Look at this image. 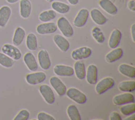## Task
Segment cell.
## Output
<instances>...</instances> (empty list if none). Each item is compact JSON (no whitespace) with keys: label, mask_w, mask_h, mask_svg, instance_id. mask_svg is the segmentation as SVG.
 <instances>
[{"label":"cell","mask_w":135,"mask_h":120,"mask_svg":"<svg viewBox=\"0 0 135 120\" xmlns=\"http://www.w3.org/2000/svg\"><path fill=\"white\" fill-rule=\"evenodd\" d=\"M56 25L57 28L65 37L70 38L73 35V29L69 21L65 17H60L57 21Z\"/></svg>","instance_id":"obj_1"},{"label":"cell","mask_w":135,"mask_h":120,"mask_svg":"<svg viewBox=\"0 0 135 120\" xmlns=\"http://www.w3.org/2000/svg\"><path fill=\"white\" fill-rule=\"evenodd\" d=\"M67 96L78 104H83L87 100L86 95L74 87L69 88L66 91Z\"/></svg>","instance_id":"obj_2"},{"label":"cell","mask_w":135,"mask_h":120,"mask_svg":"<svg viewBox=\"0 0 135 120\" xmlns=\"http://www.w3.org/2000/svg\"><path fill=\"white\" fill-rule=\"evenodd\" d=\"M114 84V80L112 77H107L104 78L96 84L95 87V91L98 94L101 95L112 88Z\"/></svg>","instance_id":"obj_3"},{"label":"cell","mask_w":135,"mask_h":120,"mask_svg":"<svg viewBox=\"0 0 135 120\" xmlns=\"http://www.w3.org/2000/svg\"><path fill=\"white\" fill-rule=\"evenodd\" d=\"M2 52L14 60H18L21 58L22 53L16 46L6 43L3 45L1 49Z\"/></svg>","instance_id":"obj_4"},{"label":"cell","mask_w":135,"mask_h":120,"mask_svg":"<svg viewBox=\"0 0 135 120\" xmlns=\"http://www.w3.org/2000/svg\"><path fill=\"white\" fill-rule=\"evenodd\" d=\"M41 96L48 104H52L55 102V98L52 88L47 85L43 84L39 86L38 88Z\"/></svg>","instance_id":"obj_5"},{"label":"cell","mask_w":135,"mask_h":120,"mask_svg":"<svg viewBox=\"0 0 135 120\" xmlns=\"http://www.w3.org/2000/svg\"><path fill=\"white\" fill-rule=\"evenodd\" d=\"M113 103L117 106H121L126 104L134 103V98L132 94L126 92L115 95L113 98Z\"/></svg>","instance_id":"obj_6"},{"label":"cell","mask_w":135,"mask_h":120,"mask_svg":"<svg viewBox=\"0 0 135 120\" xmlns=\"http://www.w3.org/2000/svg\"><path fill=\"white\" fill-rule=\"evenodd\" d=\"M57 29V25L52 22H44L37 26L36 31L37 33L41 35L49 34L54 33Z\"/></svg>","instance_id":"obj_7"},{"label":"cell","mask_w":135,"mask_h":120,"mask_svg":"<svg viewBox=\"0 0 135 120\" xmlns=\"http://www.w3.org/2000/svg\"><path fill=\"white\" fill-rule=\"evenodd\" d=\"M92 54L91 48L82 47L74 49L71 53V57L74 60H81L89 58Z\"/></svg>","instance_id":"obj_8"},{"label":"cell","mask_w":135,"mask_h":120,"mask_svg":"<svg viewBox=\"0 0 135 120\" xmlns=\"http://www.w3.org/2000/svg\"><path fill=\"white\" fill-rule=\"evenodd\" d=\"M50 83L60 96H63L66 91V87L62 80L56 76H52L50 79Z\"/></svg>","instance_id":"obj_9"},{"label":"cell","mask_w":135,"mask_h":120,"mask_svg":"<svg viewBox=\"0 0 135 120\" xmlns=\"http://www.w3.org/2000/svg\"><path fill=\"white\" fill-rule=\"evenodd\" d=\"M46 78V75L44 72H35L26 75V81L31 85H35L43 82Z\"/></svg>","instance_id":"obj_10"},{"label":"cell","mask_w":135,"mask_h":120,"mask_svg":"<svg viewBox=\"0 0 135 120\" xmlns=\"http://www.w3.org/2000/svg\"><path fill=\"white\" fill-rule=\"evenodd\" d=\"M89 16V11L85 8L81 9L73 21V25L77 27H82L85 25Z\"/></svg>","instance_id":"obj_11"},{"label":"cell","mask_w":135,"mask_h":120,"mask_svg":"<svg viewBox=\"0 0 135 120\" xmlns=\"http://www.w3.org/2000/svg\"><path fill=\"white\" fill-rule=\"evenodd\" d=\"M37 58L39 65L42 69L46 70L50 68L51 66V60L49 53L46 50L42 49L39 51L37 54Z\"/></svg>","instance_id":"obj_12"},{"label":"cell","mask_w":135,"mask_h":120,"mask_svg":"<svg viewBox=\"0 0 135 120\" xmlns=\"http://www.w3.org/2000/svg\"><path fill=\"white\" fill-rule=\"evenodd\" d=\"M54 72L59 76L70 77L74 75V69L70 66L64 64H57L53 68Z\"/></svg>","instance_id":"obj_13"},{"label":"cell","mask_w":135,"mask_h":120,"mask_svg":"<svg viewBox=\"0 0 135 120\" xmlns=\"http://www.w3.org/2000/svg\"><path fill=\"white\" fill-rule=\"evenodd\" d=\"M87 82L90 85H95L98 80V68L93 64H90L86 71L85 75Z\"/></svg>","instance_id":"obj_14"},{"label":"cell","mask_w":135,"mask_h":120,"mask_svg":"<svg viewBox=\"0 0 135 120\" xmlns=\"http://www.w3.org/2000/svg\"><path fill=\"white\" fill-rule=\"evenodd\" d=\"M23 61L27 68L31 71H35L38 69V64L36 58L31 52H27L23 57Z\"/></svg>","instance_id":"obj_15"},{"label":"cell","mask_w":135,"mask_h":120,"mask_svg":"<svg viewBox=\"0 0 135 120\" xmlns=\"http://www.w3.org/2000/svg\"><path fill=\"white\" fill-rule=\"evenodd\" d=\"M90 16L92 21L97 24L102 25L105 24L108 19L106 17L100 10L97 8H93L90 11Z\"/></svg>","instance_id":"obj_16"},{"label":"cell","mask_w":135,"mask_h":120,"mask_svg":"<svg viewBox=\"0 0 135 120\" xmlns=\"http://www.w3.org/2000/svg\"><path fill=\"white\" fill-rule=\"evenodd\" d=\"M122 38V33L118 29H114L110 36L108 45L111 49H114L117 48V47L120 44L121 39Z\"/></svg>","instance_id":"obj_17"},{"label":"cell","mask_w":135,"mask_h":120,"mask_svg":"<svg viewBox=\"0 0 135 120\" xmlns=\"http://www.w3.org/2000/svg\"><path fill=\"white\" fill-rule=\"evenodd\" d=\"M32 11V4L29 0H20V13L23 19L30 17Z\"/></svg>","instance_id":"obj_18"},{"label":"cell","mask_w":135,"mask_h":120,"mask_svg":"<svg viewBox=\"0 0 135 120\" xmlns=\"http://www.w3.org/2000/svg\"><path fill=\"white\" fill-rule=\"evenodd\" d=\"M99 4L109 14L114 15L118 13V8L110 0H100Z\"/></svg>","instance_id":"obj_19"},{"label":"cell","mask_w":135,"mask_h":120,"mask_svg":"<svg viewBox=\"0 0 135 120\" xmlns=\"http://www.w3.org/2000/svg\"><path fill=\"white\" fill-rule=\"evenodd\" d=\"M123 54V50L121 48H116L105 55V60L108 63H113L121 58Z\"/></svg>","instance_id":"obj_20"},{"label":"cell","mask_w":135,"mask_h":120,"mask_svg":"<svg viewBox=\"0 0 135 120\" xmlns=\"http://www.w3.org/2000/svg\"><path fill=\"white\" fill-rule=\"evenodd\" d=\"M12 14L11 8L6 5L0 8V27H4L7 24Z\"/></svg>","instance_id":"obj_21"},{"label":"cell","mask_w":135,"mask_h":120,"mask_svg":"<svg viewBox=\"0 0 135 120\" xmlns=\"http://www.w3.org/2000/svg\"><path fill=\"white\" fill-rule=\"evenodd\" d=\"M53 41L57 47L63 52H66L70 48L69 41L60 34H55L53 36Z\"/></svg>","instance_id":"obj_22"},{"label":"cell","mask_w":135,"mask_h":120,"mask_svg":"<svg viewBox=\"0 0 135 120\" xmlns=\"http://www.w3.org/2000/svg\"><path fill=\"white\" fill-rule=\"evenodd\" d=\"M74 71L76 77L79 80H83L85 78L86 70L84 63L81 60H77L74 64Z\"/></svg>","instance_id":"obj_23"},{"label":"cell","mask_w":135,"mask_h":120,"mask_svg":"<svg viewBox=\"0 0 135 120\" xmlns=\"http://www.w3.org/2000/svg\"><path fill=\"white\" fill-rule=\"evenodd\" d=\"M118 70L122 75L130 78H135V68L128 64L122 63L119 65Z\"/></svg>","instance_id":"obj_24"},{"label":"cell","mask_w":135,"mask_h":120,"mask_svg":"<svg viewBox=\"0 0 135 120\" xmlns=\"http://www.w3.org/2000/svg\"><path fill=\"white\" fill-rule=\"evenodd\" d=\"M25 36V31L22 27H17L14 32L12 42L14 45L19 46L23 42Z\"/></svg>","instance_id":"obj_25"},{"label":"cell","mask_w":135,"mask_h":120,"mask_svg":"<svg viewBox=\"0 0 135 120\" xmlns=\"http://www.w3.org/2000/svg\"><path fill=\"white\" fill-rule=\"evenodd\" d=\"M51 7L54 11L60 14H66L70 11V7L66 3L55 1L51 4Z\"/></svg>","instance_id":"obj_26"},{"label":"cell","mask_w":135,"mask_h":120,"mask_svg":"<svg viewBox=\"0 0 135 120\" xmlns=\"http://www.w3.org/2000/svg\"><path fill=\"white\" fill-rule=\"evenodd\" d=\"M26 45L31 51H35L37 49V40L36 35L33 33H30L26 36Z\"/></svg>","instance_id":"obj_27"},{"label":"cell","mask_w":135,"mask_h":120,"mask_svg":"<svg viewBox=\"0 0 135 120\" xmlns=\"http://www.w3.org/2000/svg\"><path fill=\"white\" fill-rule=\"evenodd\" d=\"M118 89L122 92H132L135 90V81H123L119 83Z\"/></svg>","instance_id":"obj_28"},{"label":"cell","mask_w":135,"mask_h":120,"mask_svg":"<svg viewBox=\"0 0 135 120\" xmlns=\"http://www.w3.org/2000/svg\"><path fill=\"white\" fill-rule=\"evenodd\" d=\"M56 16V13L53 10H49L41 12L38 15L39 20L42 22H49L54 20Z\"/></svg>","instance_id":"obj_29"},{"label":"cell","mask_w":135,"mask_h":120,"mask_svg":"<svg viewBox=\"0 0 135 120\" xmlns=\"http://www.w3.org/2000/svg\"><path fill=\"white\" fill-rule=\"evenodd\" d=\"M68 115L71 120H81V117L78 108L74 105H70L66 109Z\"/></svg>","instance_id":"obj_30"},{"label":"cell","mask_w":135,"mask_h":120,"mask_svg":"<svg viewBox=\"0 0 135 120\" xmlns=\"http://www.w3.org/2000/svg\"><path fill=\"white\" fill-rule=\"evenodd\" d=\"M15 63V60L3 52H0V65L6 68L12 67Z\"/></svg>","instance_id":"obj_31"},{"label":"cell","mask_w":135,"mask_h":120,"mask_svg":"<svg viewBox=\"0 0 135 120\" xmlns=\"http://www.w3.org/2000/svg\"><path fill=\"white\" fill-rule=\"evenodd\" d=\"M91 34L92 37L98 43H102L104 42L105 40L104 35L101 30L99 27H94L92 30Z\"/></svg>","instance_id":"obj_32"},{"label":"cell","mask_w":135,"mask_h":120,"mask_svg":"<svg viewBox=\"0 0 135 120\" xmlns=\"http://www.w3.org/2000/svg\"><path fill=\"white\" fill-rule=\"evenodd\" d=\"M120 108V111L122 114L124 116L130 115L135 112V104L134 103L126 104Z\"/></svg>","instance_id":"obj_33"},{"label":"cell","mask_w":135,"mask_h":120,"mask_svg":"<svg viewBox=\"0 0 135 120\" xmlns=\"http://www.w3.org/2000/svg\"><path fill=\"white\" fill-rule=\"evenodd\" d=\"M30 112L25 109L21 110L14 118V120H27L30 117Z\"/></svg>","instance_id":"obj_34"},{"label":"cell","mask_w":135,"mask_h":120,"mask_svg":"<svg viewBox=\"0 0 135 120\" xmlns=\"http://www.w3.org/2000/svg\"><path fill=\"white\" fill-rule=\"evenodd\" d=\"M38 120H55V118L52 115L45 112H40L37 115Z\"/></svg>","instance_id":"obj_35"},{"label":"cell","mask_w":135,"mask_h":120,"mask_svg":"<svg viewBox=\"0 0 135 120\" xmlns=\"http://www.w3.org/2000/svg\"><path fill=\"white\" fill-rule=\"evenodd\" d=\"M110 120H122V117L117 112H112L109 116Z\"/></svg>","instance_id":"obj_36"},{"label":"cell","mask_w":135,"mask_h":120,"mask_svg":"<svg viewBox=\"0 0 135 120\" xmlns=\"http://www.w3.org/2000/svg\"><path fill=\"white\" fill-rule=\"evenodd\" d=\"M128 8L132 11H135V1L134 0H130L128 3Z\"/></svg>","instance_id":"obj_37"},{"label":"cell","mask_w":135,"mask_h":120,"mask_svg":"<svg viewBox=\"0 0 135 120\" xmlns=\"http://www.w3.org/2000/svg\"><path fill=\"white\" fill-rule=\"evenodd\" d=\"M131 35L133 42H135V24L133 23L131 26Z\"/></svg>","instance_id":"obj_38"},{"label":"cell","mask_w":135,"mask_h":120,"mask_svg":"<svg viewBox=\"0 0 135 120\" xmlns=\"http://www.w3.org/2000/svg\"><path fill=\"white\" fill-rule=\"evenodd\" d=\"M129 116V117L124 118V120H134L135 119V115L134 113Z\"/></svg>","instance_id":"obj_39"},{"label":"cell","mask_w":135,"mask_h":120,"mask_svg":"<svg viewBox=\"0 0 135 120\" xmlns=\"http://www.w3.org/2000/svg\"><path fill=\"white\" fill-rule=\"evenodd\" d=\"M68 1L70 4L72 5H75L79 2V0H68Z\"/></svg>","instance_id":"obj_40"},{"label":"cell","mask_w":135,"mask_h":120,"mask_svg":"<svg viewBox=\"0 0 135 120\" xmlns=\"http://www.w3.org/2000/svg\"><path fill=\"white\" fill-rule=\"evenodd\" d=\"M6 2L8 3H10V4H14V3H15L16 2H17L18 1H20V0H6Z\"/></svg>","instance_id":"obj_41"},{"label":"cell","mask_w":135,"mask_h":120,"mask_svg":"<svg viewBox=\"0 0 135 120\" xmlns=\"http://www.w3.org/2000/svg\"><path fill=\"white\" fill-rule=\"evenodd\" d=\"M46 1L48 2H53L54 0H46Z\"/></svg>","instance_id":"obj_42"}]
</instances>
